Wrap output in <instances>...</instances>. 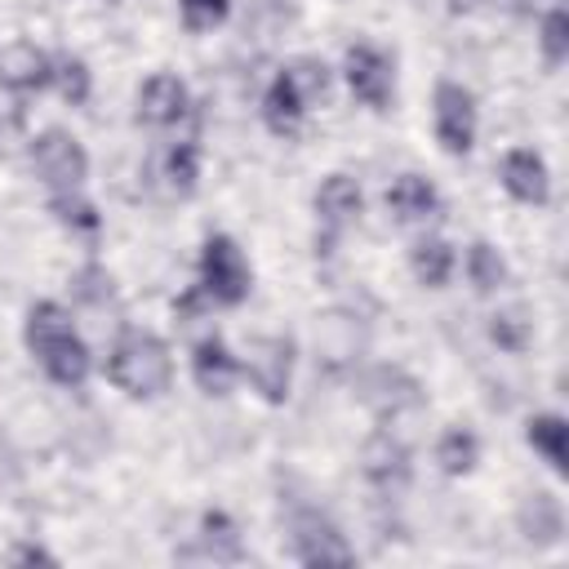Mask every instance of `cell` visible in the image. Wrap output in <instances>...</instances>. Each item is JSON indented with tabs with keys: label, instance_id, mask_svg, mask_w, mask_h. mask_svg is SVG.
Returning a JSON list of instances; mask_svg holds the SVG:
<instances>
[{
	"label": "cell",
	"instance_id": "obj_31",
	"mask_svg": "<svg viewBox=\"0 0 569 569\" xmlns=\"http://www.w3.org/2000/svg\"><path fill=\"white\" fill-rule=\"evenodd\" d=\"M187 31H209L231 13V0H178Z\"/></svg>",
	"mask_w": 569,
	"mask_h": 569
},
{
	"label": "cell",
	"instance_id": "obj_29",
	"mask_svg": "<svg viewBox=\"0 0 569 569\" xmlns=\"http://www.w3.org/2000/svg\"><path fill=\"white\" fill-rule=\"evenodd\" d=\"M284 76L293 80V89H298L307 102H316V98H325V93H329V67H325L320 58H311V53L293 58V62L284 67Z\"/></svg>",
	"mask_w": 569,
	"mask_h": 569
},
{
	"label": "cell",
	"instance_id": "obj_16",
	"mask_svg": "<svg viewBox=\"0 0 569 569\" xmlns=\"http://www.w3.org/2000/svg\"><path fill=\"white\" fill-rule=\"evenodd\" d=\"M236 373H240V360L231 356V347L218 333H209V338H200L191 347V378H196V387L204 396H227Z\"/></svg>",
	"mask_w": 569,
	"mask_h": 569
},
{
	"label": "cell",
	"instance_id": "obj_23",
	"mask_svg": "<svg viewBox=\"0 0 569 569\" xmlns=\"http://www.w3.org/2000/svg\"><path fill=\"white\" fill-rule=\"evenodd\" d=\"M436 462H440L445 476H467V471H476V462H480V440H476V431L449 427V431L436 440Z\"/></svg>",
	"mask_w": 569,
	"mask_h": 569
},
{
	"label": "cell",
	"instance_id": "obj_25",
	"mask_svg": "<svg viewBox=\"0 0 569 569\" xmlns=\"http://www.w3.org/2000/svg\"><path fill=\"white\" fill-rule=\"evenodd\" d=\"M53 84H58V93H62V102H67V107H84V102H89V93H93L89 62H84V58H76V53L53 58Z\"/></svg>",
	"mask_w": 569,
	"mask_h": 569
},
{
	"label": "cell",
	"instance_id": "obj_30",
	"mask_svg": "<svg viewBox=\"0 0 569 569\" xmlns=\"http://www.w3.org/2000/svg\"><path fill=\"white\" fill-rule=\"evenodd\" d=\"M538 44H542V58L547 67H560L569 58V13L565 9H551L538 27Z\"/></svg>",
	"mask_w": 569,
	"mask_h": 569
},
{
	"label": "cell",
	"instance_id": "obj_2",
	"mask_svg": "<svg viewBox=\"0 0 569 569\" xmlns=\"http://www.w3.org/2000/svg\"><path fill=\"white\" fill-rule=\"evenodd\" d=\"M107 378L133 400H156L173 382V356L156 333L124 329L107 356Z\"/></svg>",
	"mask_w": 569,
	"mask_h": 569
},
{
	"label": "cell",
	"instance_id": "obj_27",
	"mask_svg": "<svg viewBox=\"0 0 569 569\" xmlns=\"http://www.w3.org/2000/svg\"><path fill=\"white\" fill-rule=\"evenodd\" d=\"M49 213H53L62 227H71V231H84V236L98 231V209H93L80 191H53V196H49Z\"/></svg>",
	"mask_w": 569,
	"mask_h": 569
},
{
	"label": "cell",
	"instance_id": "obj_4",
	"mask_svg": "<svg viewBox=\"0 0 569 569\" xmlns=\"http://www.w3.org/2000/svg\"><path fill=\"white\" fill-rule=\"evenodd\" d=\"M244 378L249 387L267 400V405H280L289 396V382H293V338L284 333H258L244 342Z\"/></svg>",
	"mask_w": 569,
	"mask_h": 569
},
{
	"label": "cell",
	"instance_id": "obj_3",
	"mask_svg": "<svg viewBox=\"0 0 569 569\" xmlns=\"http://www.w3.org/2000/svg\"><path fill=\"white\" fill-rule=\"evenodd\" d=\"M196 289L204 293V302H218V307H240L249 298L253 271H249V262H244V253L231 236H222V231L204 236V244H200V284Z\"/></svg>",
	"mask_w": 569,
	"mask_h": 569
},
{
	"label": "cell",
	"instance_id": "obj_1",
	"mask_svg": "<svg viewBox=\"0 0 569 569\" xmlns=\"http://www.w3.org/2000/svg\"><path fill=\"white\" fill-rule=\"evenodd\" d=\"M22 338L31 347V356L40 360V369L58 382V387H80L93 369V356L84 347V338L76 333L71 316L58 307V302H36L27 311V325H22Z\"/></svg>",
	"mask_w": 569,
	"mask_h": 569
},
{
	"label": "cell",
	"instance_id": "obj_33",
	"mask_svg": "<svg viewBox=\"0 0 569 569\" xmlns=\"http://www.w3.org/2000/svg\"><path fill=\"white\" fill-rule=\"evenodd\" d=\"M13 560H18V565H36V560H40V565H53V556H49L44 547H18Z\"/></svg>",
	"mask_w": 569,
	"mask_h": 569
},
{
	"label": "cell",
	"instance_id": "obj_26",
	"mask_svg": "<svg viewBox=\"0 0 569 569\" xmlns=\"http://www.w3.org/2000/svg\"><path fill=\"white\" fill-rule=\"evenodd\" d=\"M196 182H200V151H196L191 142H178V147L164 156V187L187 200V196L196 191Z\"/></svg>",
	"mask_w": 569,
	"mask_h": 569
},
{
	"label": "cell",
	"instance_id": "obj_17",
	"mask_svg": "<svg viewBox=\"0 0 569 569\" xmlns=\"http://www.w3.org/2000/svg\"><path fill=\"white\" fill-rule=\"evenodd\" d=\"M387 209L396 222H427L440 213V191L422 178V173H400L391 187H387Z\"/></svg>",
	"mask_w": 569,
	"mask_h": 569
},
{
	"label": "cell",
	"instance_id": "obj_11",
	"mask_svg": "<svg viewBox=\"0 0 569 569\" xmlns=\"http://www.w3.org/2000/svg\"><path fill=\"white\" fill-rule=\"evenodd\" d=\"M360 209H365L360 182L351 173H329L316 191V218L325 227V244H333L351 222H360Z\"/></svg>",
	"mask_w": 569,
	"mask_h": 569
},
{
	"label": "cell",
	"instance_id": "obj_32",
	"mask_svg": "<svg viewBox=\"0 0 569 569\" xmlns=\"http://www.w3.org/2000/svg\"><path fill=\"white\" fill-rule=\"evenodd\" d=\"M76 298H80V302H107V298H111V276H107L102 267H93V262L80 267V271H76Z\"/></svg>",
	"mask_w": 569,
	"mask_h": 569
},
{
	"label": "cell",
	"instance_id": "obj_14",
	"mask_svg": "<svg viewBox=\"0 0 569 569\" xmlns=\"http://www.w3.org/2000/svg\"><path fill=\"white\" fill-rule=\"evenodd\" d=\"M0 84L13 93H40L44 84H53V58L31 40H13L0 49Z\"/></svg>",
	"mask_w": 569,
	"mask_h": 569
},
{
	"label": "cell",
	"instance_id": "obj_24",
	"mask_svg": "<svg viewBox=\"0 0 569 569\" xmlns=\"http://www.w3.org/2000/svg\"><path fill=\"white\" fill-rule=\"evenodd\" d=\"M462 267H467V280H471L476 293H498L507 284V262H502V253L489 240H471Z\"/></svg>",
	"mask_w": 569,
	"mask_h": 569
},
{
	"label": "cell",
	"instance_id": "obj_18",
	"mask_svg": "<svg viewBox=\"0 0 569 569\" xmlns=\"http://www.w3.org/2000/svg\"><path fill=\"white\" fill-rule=\"evenodd\" d=\"M302 116H307V98H302V93L293 89V80L280 71V76L267 84V93H262V120H267V129H271L276 138H289V133H298Z\"/></svg>",
	"mask_w": 569,
	"mask_h": 569
},
{
	"label": "cell",
	"instance_id": "obj_19",
	"mask_svg": "<svg viewBox=\"0 0 569 569\" xmlns=\"http://www.w3.org/2000/svg\"><path fill=\"white\" fill-rule=\"evenodd\" d=\"M525 440L547 458V467H551L556 476L569 471V422H565L560 413H533V418L525 422Z\"/></svg>",
	"mask_w": 569,
	"mask_h": 569
},
{
	"label": "cell",
	"instance_id": "obj_28",
	"mask_svg": "<svg viewBox=\"0 0 569 569\" xmlns=\"http://www.w3.org/2000/svg\"><path fill=\"white\" fill-rule=\"evenodd\" d=\"M529 333H533V325L525 320L520 307H507V311H493V316H489V338H493L502 351H511V356L529 347Z\"/></svg>",
	"mask_w": 569,
	"mask_h": 569
},
{
	"label": "cell",
	"instance_id": "obj_20",
	"mask_svg": "<svg viewBox=\"0 0 569 569\" xmlns=\"http://www.w3.org/2000/svg\"><path fill=\"white\" fill-rule=\"evenodd\" d=\"M520 533H525L529 542H538V547L560 542V533H565L560 498H551V493H529V498L520 502Z\"/></svg>",
	"mask_w": 569,
	"mask_h": 569
},
{
	"label": "cell",
	"instance_id": "obj_7",
	"mask_svg": "<svg viewBox=\"0 0 569 569\" xmlns=\"http://www.w3.org/2000/svg\"><path fill=\"white\" fill-rule=\"evenodd\" d=\"M342 76H347V89L373 107V111H387L391 98H396V62L378 49V44H351L347 58H342Z\"/></svg>",
	"mask_w": 569,
	"mask_h": 569
},
{
	"label": "cell",
	"instance_id": "obj_22",
	"mask_svg": "<svg viewBox=\"0 0 569 569\" xmlns=\"http://www.w3.org/2000/svg\"><path fill=\"white\" fill-rule=\"evenodd\" d=\"M409 267H413L418 284H427V289H445V280L453 276V249H449V240H440V236H422V240H413V249H409Z\"/></svg>",
	"mask_w": 569,
	"mask_h": 569
},
{
	"label": "cell",
	"instance_id": "obj_9",
	"mask_svg": "<svg viewBox=\"0 0 569 569\" xmlns=\"http://www.w3.org/2000/svg\"><path fill=\"white\" fill-rule=\"evenodd\" d=\"M289 529H293V556L302 565H351L356 560V551L347 547L338 525L320 511H298Z\"/></svg>",
	"mask_w": 569,
	"mask_h": 569
},
{
	"label": "cell",
	"instance_id": "obj_12",
	"mask_svg": "<svg viewBox=\"0 0 569 569\" xmlns=\"http://www.w3.org/2000/svg\"><path fill=\"white\" fill-rule=\"evenodd\" d=\"M498 178H502L507 196L520 204H547L551 200V173L533 147H511L498 164Z\"/></svg>",
	"mask_w": 569,
	"mask_h": 569
},
{
	"label": "cell",
	"instance_id": "obj_13",
	"mask_svg": "<svg viewBox=\"0 0 569 569\" xmlns=\"http://www.w3.org/2000/svg\"><path fill=\"white\" fill-rule=\"evenodd\" d=\"M365 347V329L351 311H325L316 316V360L325 369H347Z\"/></svg>",
	"mask_w": 569,
	"mask_h": 569
},
{
	"label": "cell",
	"instance_id": "obj_21",
	"mask_svg": "<svg viewBox=\"0 0 569 569\" xmlns=\"http://www.w3.org/2000/svg\"><path fill=\"white\" fill-rule=\"evenodd\" d=\"M196 542H200V547H196V556H204V560H213V565H236V560L244 556L240 533H236L231 516H222V511H209V516L200 520Z\"/></svg>",
	"mask_w": 569,
	"mask_h": 569
},
{
	"label": "cell",
	"instance_id": "obj_34",
	"mask_svg": "<svg viewBox=\"0 0 569 569\" xmlns=\"http://www.w3.org/2000/svg\"><path fill=\"white\" fill-rule=\"evenodd\" d=\"M445 4H449L453 13H471V9H480L485 0H445Z\"/></svg>",
	"mask_w": 569,
	"mask_h": 569
},
{
	"label": "cell",
	"instance_id": "obj_15",
	"mask_svg": "<svg viewBox=\"0 0 569 569\" xmlns=\"http://www.w3.org/2000/svg\"><path fill=\"white\" fill-rule=\"evenodd\" d=\"M187 107H191L187 84H182L178 76H169V71L151 76V80L138 89V120H142L147 129H169V124H178V120L187 116Z\"/></svg>",
	"mask_w": 569,
	"mask_h": 569
},
{
	"label": "cell",
	"instance_id": "obj_5",
	"mask_svg": "<svg viewBox=\"0 0 569 569\" xmlns=\"http://www.w3.org/2000/svg\"><path fill=\"white\" fill-rule=\"evenodd\" d=\"M31 164L49 191H80V182L89 178V156H84L80 138L67 129L36 133L31 138Z\"/></svg>",
	"mask_w": 569,
	"mask_h": 569
},
{
	"label": "cell",
	"instance_id": "obj_10",
	"mask_svg": "<svg viewBox=\"0 0 569 569\" xmlns=\"http://www.w3.org/2000/svg\"><path fill=\"white\" fill-rule=\"evenodd\" d=\"M360 467H365V480L382 493H396L409 485V445L391 431V427H378L369 440H365V453H360Z\"/></svg>",
	"mask_w": 569,
	"mask_h": 569
},
{
	"label": "cell",
	"instance_id": "obj_6",
	"mask_svg": "<svg viewBox=\"0 0 569 569\" xmlns=\"http://www.w3.org/2000/svg\"><path fill=\"white\" fill-rule=\"evenodd\" d=\"M431 129L449 156H467L476 147V98L458 80H440L431 93Z\"/></svg>",
	"mask_w": 569,
	"mask_h": 569
},
{
	"label": "cell",
	"instance_id": "obj_8",
	"mask_svg": "<svg viewBox=\"0 0 569 569\" xmlns=\"http://www.w3.org/2000/svg\"><path fill=\"white\" fill-rule=\"evenodd\" d=\"M360 400L378 413V422H396V418L422 409V387L400 365H378L360 378Z\"/></svg>",
	"mask_w": 569,
	"mask_h": 569
}]
</instances>
